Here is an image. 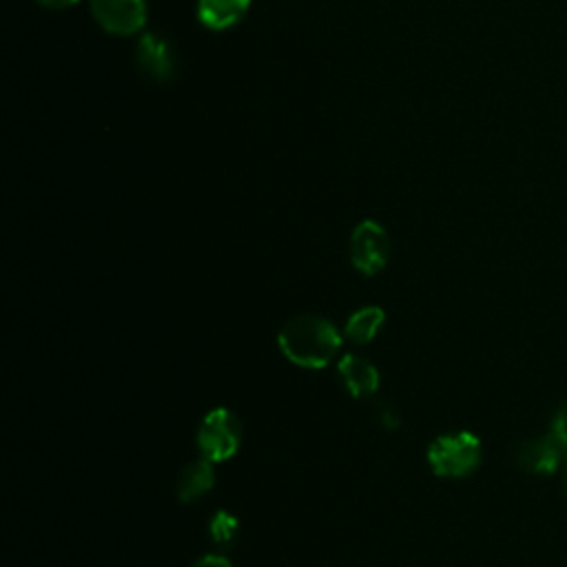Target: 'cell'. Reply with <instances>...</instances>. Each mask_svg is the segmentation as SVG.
<instances>
[{
	"instance_id": "obj_1",
	"label": "cell",
	"mask_w": 567,
	"mask_h": 567,
	"mask_svg": "<svg viewBox=\"0 0 567 567\" xmlns=\"http://www.w3.org/2000/svg\"><path fill=\"white\" fill-rule=\"evenodd\" d=\"M277 346L290 363L308 370H321L339 352L341 334L332 321L317 315H301L279 330Z\"/></svg>"
},
{
	"instance_id": "obj_2",
	"label": "cell",
	"mask_w": 567,
	"mask_h": 567,
	"mask_svg": "<svg viewBox=\"0 0 567 567\" xmlns=\"http://www.w3.org/2000/svg\"><path fill=\"white\" fill-rule=\"evenodd\" d=\"M425 456L436 476L465 478L481 465L483 443L467 430L441 434L427 445Z\"/></svg>"
},
{
	"instance_id": "obj_3",
	"label": "cell",
	"mask_w": 567,
	"mask_h": 567,
	"mask_svg": "<svg viewBox=\"0 0 567 567\" xmlns=\"http://www.w3.org/2000/svg\"><path fill=\"white\" fill-rule=\"evenodd\" d=\"M197 450L210 463L228 461L241 445V421L228 408H215L202 419L197 434Z\"/></svg>"
},
{
	"instance_id": "obj_4",
	"label": "cell",
	"mask_w": 567,
	"mask_h": 567,
	"mask_svg": "<svg viewBox=\"0 0 567 567\" xmlns=\"http://www.w3.org/2000/svg\"><path fill=\"white\" fill-rule=\"evenodd\" d=\"M390 257V239L385 228L374 219H363L350 235V264L365 277L385 268Z\"/></svg>"
},
{
	"instance_id": "obj_5",
	"label": "cell",
	"mask_w": 567,
	"mask_h": 567,
	"mask_svg": "<svg viewBox=\"0 0 567 567\" xmlns=\"http://www.w3.org/2000/svg\"><path fill=\"white\" fill-rule=\"evenodd\" d=\"M91 13L111 35H133L146 24L144 0H91Z\"/></svg>"
},
{
	"instance_id": "obj_6",
	"label": "cell",
	"mask_w": 567,
	"mask_h": 567,
	"mask_svg": "<svg viewBox=\"0 0 567 567\" xmlns=\"http://www.w3.org/2000/svg\"><path fill=\"white\" fill-rule=\"evenodd\" d=\"M135 60L140 71L153 82H171L175 78L177 60L171 44L157 33H142L135 47Z\"/></svg>"
},
{
	"instance_id": "obj_7",
	"label": "cell",
	"mask_w": 567,
	"mask_h": 567,
	"mask_svg": "<svg viewBox=\"0 0 567 567\" xmlns=\"http://www.w3.org/2000/svg\"><path fill=\"white\" fill-rule=\"evenodd\" d=\"M514 461L529 474L547 476L558 470L560 461H565V450L549 434H545L540 439L523 441L514 452Z\"/></svg>"
},
{
	"instance_id": "obj_8",
	"label": "cell",
	"mask_w": 567,
	"mask_h": 567,
	"mask_svg": "<svg viewBox=\"0 0 567 567\" xmlns=\"http://www.w3.org/2000/svg\"><path fill=\"white\" fill-rule=\"evenodd\" d=\"M337 372L348 390L350 396L354 399H365V396H374L377 390H379V383H381V374L377 370V365L361 357V354H343L339 361H337Z\"/></svg>"
},
{
	"instance_id": "obj_9",
	"label": "cell",
	"mask_w": 567,
	"mask_h": 567,
	"mask_svg": "<svg viewBox=\"0 0 567 567\" xmlns=\"http://www.w3.org/2000/svg\"><path fill=\"white\" fill-rule=\"evenodd\" d=\"M248 9L250 0H199L197 18L204 27L213 31H224L241 22Z\"/></svg>"
},
{
	"instance_id": "obj_10",
	"label": "cell",
	"mask_w": 567,
	"mask_h": 567,
	"mask_svg": "<svg viewBox=\"0 0 567 567\" xmlns=\"http://www.w3.org/2000/svg\"><path fill=\"white\" fill-rule=\"evenodd\" d=\"M215 485V472H213V463L208 458H197L190 461L177 481V498L179 503H190L199 496H204L206 492H210Z\"/></svg>"
},
{
	"instance_id": "obj_11",
	"label": "cell",
	"mask_w": 567,
	"mask_h": 567,
	"mask_svg": "<svg viewBox=\"0 0 567 567\" xmlns=\"http://www.w3.org/2000/svg\"><path fill=\"white\" fill-rule=\"evenodd\" d=\"M383 321H385V312L381 306H363L348 317L343 326V334L348 341L365 346L379 334Z\"/></svg>"
},
{
	"instance_id": "obj_12",
	"label": "cell",
	"mask_w": 567,
	"mask_h": 567,
	"mask_svg": "<svg viewBox=\"0 0 567 567\" xmlns=\"http://www.w3.org/2000/svg\"><path fill=\"white\" fill-rule=\"evenodd\" d=\"M239 532V520L235 514L226 512V509H217L208 523V534L213 536V540L217 545H228L235 540Z\"/></svg>"
},
{
	"instance_id": "obj_13",
	"label": "cell",
	"mask_w": 567,
	"mask_h": 567,
	"mask_svg": "<svg viewBox=\"0 0 567 567\" xmlns=\"http://www.w3.org/2000/svg\"><path fill=\"white\" fill-rule=\"evenodd\" d=\"M567 454V401L558 405V410L554 412L551 416V423H549V432H547Z\"/></svg>"
},
{
	"instance_id": "obj_14",
	"label": "cell",
	"mask_w": 567,
	"mask_h": 567,
	"mask_svg": "<svg viewBox=\"0 0 567 567\" xmlns=\"http://www.w3.org/2000/svg\"><path fill=\"white\" fill-rule=\"evenodd\" d=\"M193 567H233V563L221 554H206V556L197 558V563Z\"/></svg>"
},
{
	"instance_id": "obj_15",
	"label": "cell",
	"mask_w": 567,
	"mask_h": 567,
	"mask_svg": "<svg viewBox=\"0 0 567 567\" xmlns=\"http://www.w3.org/2000/svg\"><path fill=\"white\" fill-rule=\"evenodd\" d=\"M35 2L42 7H49V9H66V7L78 4L80 0H35Z\"/></svg>"
},
{
	"instance_id": "obj_16",
	"label": "cell",
	"mask_w": 567,
	"mask_h": 567,
	"mask_svg": "<svg viewBox=\"0 0 567 567\" xmlns=\"http://www.w3.org/2000/svg\"><path fill=\"white\" fill-rule=\"evenodd\" d=\"M563 492H565V498H567V454H565V461H563Z\"/></svg>"
}]
</instances>
